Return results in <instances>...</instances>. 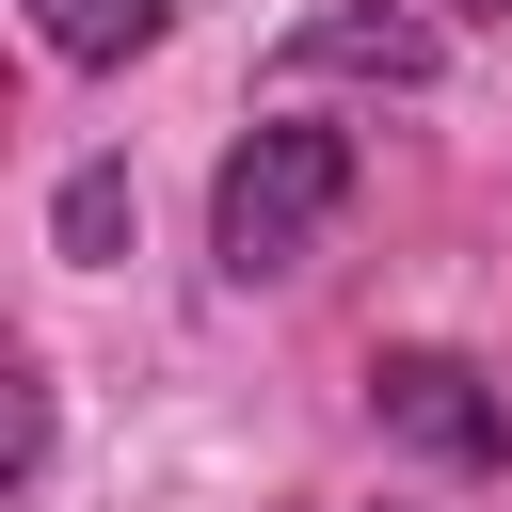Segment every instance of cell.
I'll return each mask as SVG.
<instances>
[{
    "mask_svg": "<svg viewBox=\"0 0 512 512\" xmlns=\"http://www.w3.org/2000/svg\"><path fill=\"white\" fill-rule=\"evenodd\" d=\"M352 208V128H320V112H272L224 176H208V256L240 272V288H272V272H304L320 256V224Z\"/></svg>",
    "mask_w": 512,
    "mask_h": 512,
    "instance_id": "1",
    "label": "cell"
},
{
    "mask_svg": "<svg viewBox=\"0 0 512 512\" xmlns=\"http://www.w3.org/2000/svg\"><path fill=\"white\" fill-rule=\"evenodd\" d=\"M368 416H384L400 448H432L448 480H480V464L512 448V416H496V384H480L464 352H384V368H368Z\"/></svg>",
    "mask_w": 512,
    "mask_h": 512,
    "instance_id": "2",
    "label": "cell"
},
{
    "mask_svg": "<svg viewBox=\"0 0 512 512\" xmlns=\"http://www.w3.org/2000/svg\"><path fill=\"white\" fill-rule=\"evenodd\" d=\"M160 16H176V0H32V32H48L64 64H128V48H160Z\"/></svg>",
    "mask_w": 512,
    "mask_h": 512,
    "instance_id": "4",
    "label": "cell"
},
{
    "mask_svg": "<svg viewBox=\"0 0 512 512\" xmlns=\"http://www.w3.org/2000/svg\"><path fill=\"white\" fill-rule=\"evenodd\" d=\"M128 240V176L96 160V176H64V256H112Z\"/></svg>",
    "mask_w": 512,
    "mask_h": 512,
    "instance_id": "5",
    "label": "cell"
},
{
    "mask_svg": "<svg viewBox=\"0 0 512 512\" xmlns=\"http://www.w3.org/2000/svg\"><path fill=\"white\" fill-rule=\"evenodd\" d=\"M432 64H448V32L400 16V0H336V16H304V32L272 48V80H384V96H416Z\"/></svg>",
    "mask_w": 512,
    "mask_h": 512,
    "instance_id": "3",
    "label": "cell"
},
{
    "mask_svg": "<svg viewBox=\"0 0 512 512\" xmlns=\"http://www.w3.org/2000/svg\"><path fill=\"white\" fill-rule=\"evenodd\" d=\"M464 16H512V0H464Z\"/></svg>",
    "mask_w": 512,
    "mask_h": 512,
    "instance_id": "6",
    "label": "cell"
}]
</instances>
